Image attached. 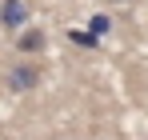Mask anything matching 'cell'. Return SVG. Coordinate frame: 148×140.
I'll return each mask as SVG.
<instances>
[{"mask_svg": "<svg viewBox=\"0 0 148 140\" xmlns=\"http://www.w3.org/2000/svg\"><path fill=\"white\" fill-rule=\"evenodd\" d=\"M68 36H72V44H80V48H96L100 44V36H92L88 28H72Z\"/></svg>", "mask_w": 148, "mask_h": 140, "instance_id": "obj_4", "label": "cell"}, {"mask_svg": "<svg viewBox=\"0 0 148 140\" xmlns=\"http://www.w3.org/2000/svg\"><path fill=\"white\" fill-rule=\"evenodd\" d=\"M108 4H116V8H124V4H136V0H108Z\"/></svg>", "mask_w": 148, "mask_h": 140, "instance_id": "obj_6", "label": "cell"}, {"mask_svg": "<svg viewBox=\"0 0 148 140\" xmlns=\"http://www.w3.org/2000/svg\"><path fill=\"white\" fill-rule=\"evenodd\" d=\"M36 84H40V64L20 60V64L8 68V88H12V92H32Z\"/></svg>", "mask_w": 148, "mask_h": 140, "instance_id": "obj_1", "label": "cell"}, {"mask_svg": "<svg viewBox=\"0 0 148 140\" xmlns=\"http://www.w3.org/2000/svg\"><path fill=\"white\" fill-rule=\"evenodd\" d=\"M108 28H112V16H104V12H96V16L88 20V32H92V36H104Z\"/></svg>", "mask_w": 148, "mask_h": 140, "instance_id": "obj_5", "label": "cell"}, {"mask_svg": "<svg viewBox=\"0 0 148 140\" xmlns=\"http://www.w3.org/2000/svg\"><path fill=\"white\" fill-rule=\"evenodd\" d=\"M0 24L12 28V32H24V24H28V4H24V0H0Z\"/></svg>", "mask_w": 148, "mask_h": 140, "instance_id": "obj_2", "label": "cell"}, {"mask_svg": "<svg viewBox=\"0 0 148 140\" xmlns=\"http://www.w3.org/2000/svg\"><path fill=\"white\" fill-rule=\"evenodd\" d=\"M44 44H48V36H44V32H40V28H24V32H20V36H16V48H20V52H44Z\"/></svg>", "mask_w": 148, "mask_h": 140, "instance_id": "obj_3", "label": "cell"}]
</instances>
